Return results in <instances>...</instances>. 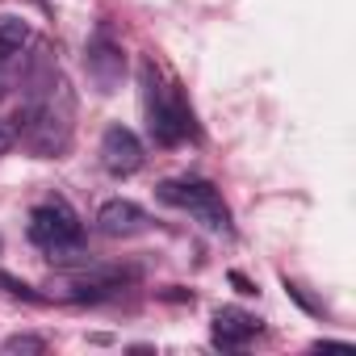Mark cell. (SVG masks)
<instances>
[{"label": "cell", "instance_id": "obj_1", "mask_svg": "<svg viewBox=\"0 0 356 356\" xmlns=\"http://www.w3.org/2000/svg\"><path fill=\"white\" fill-rule=\"evenodd\" d=\"M138 84H143L147 130H151L155 143L176 147V143H185V138H197V118H193L185 92L159 76L155 59H143V63H138Z\"/></svg>", "mask_w": 356, "mask_h": 356}, {"label": "cell", "instance_id": "obj_2", "mask_svg": "<svg viewBox=\"0 0 356 356\" xmlns=\"http://www.w3.org/2000/svg\"><path fill=\"white\" fill-rule=\"evenodd\" d=\"M159 202H168L176 210H189L210 231H231V210H227L222 193L210 181H197V176H176V181H163L159 185Z\"/></svg>", "mask_w": 356, "mask_h": 356}, {"label": "cell", "instance_id": "obj_3", "mask_svg": "<svg viewBox=\"0 0 356 356\" xmlns=\"http://www.w3.org/2000/svg\"><path fill=\"white\" fill-rule=\"evenodd\" d=\"M30 239L38 248H47L51 256H63V252H76L80 239H84V222L72 214V206L63 202H42L30 210Z\"/></svg>", "mask_w": 356, "mask_h": 356}, {"label": "cell", "instance_id": "obj_4", "mask_svg": "<svg viewBox=\"0 0 356 356\" xmlns=\"http://www.w3.org/2000/svg\"><path fill=\"white\" fill-rule=\"evenodd\" d=\"M84 67H88V80L97 84V92H105V97L118 92L122 72H126V55H122V42L109 34V26H97V34L88 38Z\"/></svg>", "mask_w": 356, "mask_h": 356}, {"label": "cell", "instance_id": "obj_5", "mask_svg": "<svg viewBox=\"0 0 356 356\" xmlns=\"http://www.w3.org/2000/svg\"><path fill=\"white\" fill-rule=\"evenodd\" d=\"M143 143H138V134L134 130H126V126H109L105 134H101V168L109 172V176H134L138 168H143Z\"/></svg>", "mask_w": 356, "mask_h": 356}, {"label": "cell", "instance_id": "obj_6", "mask_svg": "<svg viewBox=\"0 0 356 356\" xmlns=\"http://www.w3.org/2000/svg\"><path fill=\"white\" fill-rule=\"evenodd\" d=\"M143 227H147V210L134 206V202H126V197H113V202H105L97 210V231L109 235V239H130Z\"/></svg>", "mask_w": 356, "mask_h": 356}, {"label": "cell", "instance_id": "obj_7", "mask_svg": "<svg viewBox=\"0 0 356 356\" xmlns=\"http://www.w3.org/2000/svg\"><path fill=\"white\" fill-rule=\"evenodd\" d=\"M252 335H260V318H252L248 310L222 306V310L214 314V343H218V348H243Z\"/></svg>", "mask_w": 356, "mask_h": 356}, {"label": "cell", "instance_id": "obj_8", "mask_svg": "<svg viewBox=\"0 0 356 356\" xmlns=\"http://www.w3.org/2000/svg\"><path fill=\"white\" fill-rule=\"evenodd\" d=\"M134 281V273L130 268H109V273H88V277H80V281H72V298L76 302H101V298H113L118 289H126Z\"/></svg>", "mask_w": 356, "mask_h": 356}, {"label": "cell", "instance_id": "obj_9", "mask_svg": "<svg viewBox=\"0 0 356 356\" xmlns=\"http://www.w3.org/2000/svg\"><path fill=\"white\" fill-rule=\"evenodd\" d=\"M30 42V26L22 17H0V59H13Z\"/></svg>", "mask_w": 356, "mask_h": 356}, {"label": "cell", "instance_id": "obj_10", "mask_svg": "<svg viewBox=\"0 0 356 356\" xmlns=\"http://www.w3.org/2000/svg\"><path fill=\"white\" fill-rule=\"evenodd\" d=\"M0 289H5L9 298H26V302H42V293H38V289H30L26 281H17V277H9V273H0Z\"/></svg>", "mask_w": 356, "mask_h": 356}, {"label": "cell", "instance_id": "obj_11", "mask_svg": "<svg viewBox=\"0 0 356 356\" xmlns=\"http://www.w3.org/2000/svg\"><path fill=\"white\" fill-rule=\"evenodd\" d=\"M5 352H47V339L42 335H9L5 339Z\"/></svg>", "mask_w": 356, "mask_h": 356}, {"label": "cell", "instance_id": "obj_12", "mask_svg": "<svg viewBox=\"0 0 356 356\" xmlns=\"http://www.w3.org/2000/svg\"><path fill=\"white\" fill-rule=\"evenodd\" d=\"M231 285H235L239 293H256V285H252V281H248L243 273H231Z\"/></svg>", "mask_w": 356, "mask_h": 356}]
</instances>
